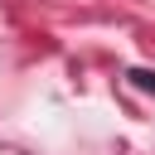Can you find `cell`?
<instances>
[{"mask_svg": "<svg viewBox=\"0 0 155 155\" xmlns=\"http://www.w3.org/2000/svg\"><path fill=\"white\" fill-rule=\"evenodd\" d=\"M131 78H136V87H150L155 92V73H131Z\"/></svg>", "mask_w": 155, "mask_h": 155, "instance_id": "obj_1", "label": "cell"}]
</instances>
